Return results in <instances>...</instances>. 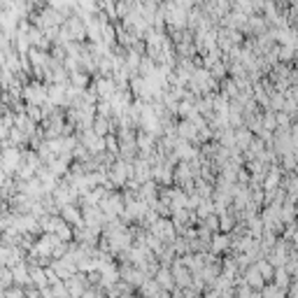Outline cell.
Here are the masks:
<instances>
[{
  "instance_id": "1",
  "label": "cell",
  "mask_w": 298,
  "mask_h": 298,
  "mask_svg": "<svg viewBox=\"0 0 298 298\" xmlns=\"http://www.w3.org/2000/svg\"><path fill=\"white\" fill-rule=\"evenodd\" d=\"M0 168L5 172H12L14 168H19V152L17 149H5L0 152Z\"/></svg>"
},
{
  "instance_id": "3",
  "label": "cell",
  "mask_w": 298,
  "mask_h": 298,
  "mask_svg": "<svg viewBox=\"0 0 298 298\" xmlns=\"http://www.w3.org/2000/svg\"><path fill=\"white\" fill-rule=\"evenodd\" d=\"M26 98H28V100H40V98H42V91H40V89H28Z\"/></svg>"
},
{
  "instance_id": "2",
  "label": "cell",
  "mask_w": 298,
  "mask_h": 298,
  "mask_svg": "<svg viewBox=\"0 0 298 298\" xmlns=\"http://www.w3.org/2000/svg\"><path fill=\"white\" fill-rule=\"evenodd\" d=\"M12 280H17V282H28V275H26V268L24 266H19V268H14L12 270Z\"/></svg>"
}]
</instances>
